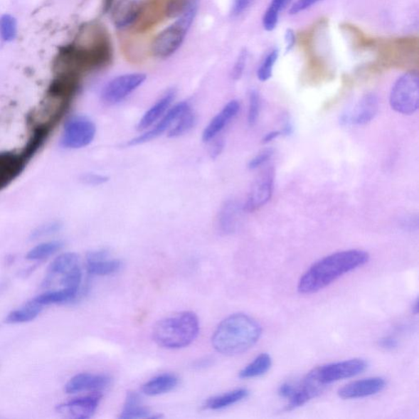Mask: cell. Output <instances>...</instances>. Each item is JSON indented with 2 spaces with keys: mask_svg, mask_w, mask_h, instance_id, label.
Listing matches in <instances>:
<instances>
[{
  "mask_svg": "<svg viewBox=\"0 0 419 419\" xmlns=\"http://www.w3.org/2000/svg\"><path fill=\"white\" fill-rule=\"evenodd\" d=\"M96 126L90 118L73 115L64 123L60 144L67 149H80L89 146L96 135Z\"/></svg>",
  "mask_w": 419,
  "mask_h": 419,
  "instance_id": "ba28073f",
  "label": "cell"
},
{
  "mask_svg": "<svg viewBox=\"0 0 419 419\" xmlns=\"http://www.w3.org/2000/svg\"><path fill=\"white\" fill-rule=\"evenodd\" d=\"M260 111V97L258 90H252L249 95L248 123L253 127L258 122Z\"/></svg>",
  "mask_w": 419,
  "mask_h": 419,
  "instance_id": "e575fe53",
  "label": "cell"
},
{
  "mask_svg": "<svg viewBox=\"0 0 419 419\" xmlns=\"http://www.w3.org/2000/svg\"><path fill=\"white\" fill-rule=\"evenodd\" d=\"M240 108V102L238 100L228 102L205 128L203 133V142H209L214 139L227 127V124L237 117Z\"/></svg>",
  "mask_w": 419,
  "mask_h": 419,
  "instance_id": "d6986e66",
  "label": "cell"
},
{
  "mask_svg": "<svg viewBox=\"0 0 419 419\" xmlns=\"http://www.w3.org/2000/svg\"><path fill=\"white\" fill-rule=\"evenodd\" d=\"M80 265L79 255L74 253H66L59 255L48 266L47 275L43 285H51L58 277L67 274L68 272Z\"/></svg>",
  "mask_w": 419,
  "mask_h": 419,
  "instance_id": "ffe728a7",
  "label": "cell"
},
{
  "mask_svg": "<svg viewBox=\"0 0 419 419\" xmlns=\"http://www.w3.org/2000/svg\"><path fill=\"white\" fill-rule=\"evenodd\" d=\"M368 362L364 359L355 358L351 360L324 364L314 368L308 373L321 386H325L339 382L340 380L351 378L366 371Z\"/></svg>",
  "mask_w": 419,
  "mask_h": 419,
  "instance_id": "52a82bcc",
  "label": "cell"
},
{
  "mask_svg": "<svg viewBox=\"0 0 419 419\" xmlns=\"http://www.w3.org/2000/svg\"><path fill=\"white\" fill-rule=\"evenodd\" d=\"M294 389H295V386L288 383H282L280 386L279 390H277V393H279L282 398L288 399L293 393Z\"/></svg>",
  "mask_w": 419,
  "mask_h": 419,
  "instance_id": "ee69618b",
  "label": "cell"
},
{
  "mask_svg": "<svg viewBox=\"0 0 419 419\" xmlns=\"http://www.w3.org/2000/svg\"><path fill=\"white\" fill-rule=\"evenodd\" d=\"M111 383V378L105 374L79 373L70 378L65 385L68 394H76L84 391H100L105 389Z\"/></svg>",
  "mask_w": 419,
  "mask_h": 419,
  "instance_id": "2e32d148",
  "label": "cell"
},
{
  "mask_svg": "<svg viewBox=\"0 0 419 419\" xmlns=\"http://www.w3.org/2000/svg\"><path fill=\"white\" fill-rule=\"evenodd\" d=\"M161 415L152 413L148 408L144 407L141 402L140 396L134 391L127 393L126 402L120 415L122 419L136 418H159Z\"/></svg>",
  "mask_w": 419,
  "mask_h": 419,
  "instance_id": "603a6c76",
  "label": "cell"
},
{
  "mask_svg": "<svg viewBox=\"0 0 419 419\" xmlns=\"http://www.w3.org/2000/svg\"><path fill=\"white\" fill-rule=\"evenodd\" d=\"M112 46L105 26L97 23L81 29L78 39L59 51L57 58L58 73L80 76L81 73L106 68L112 62Z\"/></svg>",
  "mask_w": 419,
  "mask_h": 419,
  "instance_id": "6da1fadb",
  "label": "cell"
},
{
  "mask_svg": "<svg viewBox=\"0 0 419 419\" xmlns=\"http://www.w3.org/2000/svg\"><path fill=\"white\" fill-rule=\"evenodd\" d=\"M285 40L286 43L285 52L286 53H290L296 45L297 39L295 32L292 29H287Z\"/></svg>",
  "mask_w": 419,
  "mask_h": 419,
  "instance_id": "7bdbcfd3",
  "label": "cell"
},
{
  "mask_svg": "<svg viewBox=\"0 0 419 419\" xmlns=\"http://www.w3.org/2000/svg\"><path fill=\"white\" fill-rule=\"evenodd\" d=\"M324 0H297L290 9V14L296 15L303 12V11L312 7L313 5L317 4L319 2H322Z\"/></svg>",
  "mask_w": 419,
  "mask_h": 419,
  "instance_id": "f35d334b",
  "label": "cell"
},
{
  "mask_svg": "<svg viewBox=\"0 0 419 419\" xmlns=\"http://www.w3.org/2000/svg\"><path fill=\"white\" fill-rule=\"evenodd\" d=\"M62 228L63 225L61 222H48L46 223V224H43L35 228V230L32 231L30 238L31 240H37V239L50 236L61 230Z\"/></svg>",
  "mask_w": 419,
  "mask_h": 419,
  "instance_id": "d590c367",
  "label": "cell"
},
{
  "mask_svg": "<svg viewBox=\"0 0 419 419\" xmlns=\"http://www.w3.org/2000/svg\"><path fill=\"white\" fill-rule=\"evenodd\" d=\"M179 384V378L175 374L163 373L147 382L142 386L144 394L149 396H160L170 393Z\"/></svg>",
  "mask_w": 419,
  "mask_h": 419,
  "instance_id": "cb8c5ba5",
  "label": "cell"
},
{
  "mask_svg": "<svg viewBox=\"0 0 419 419\" xmlns=\"http://www.w3.org/2000/svg\"><path fill=\"white\" fill-rule=\"evenodd\" d=\"M189 110H190V107L188 102L184 101L177 103L175 106L169 108L165 115L159 120V123L155 127L138 136V137L130 139L126 145L132 147L143 144L159 137V136L166 132L168 129H170L172 124L176 123L177 120L181 117L182 114Z\"/></svg>",
  "mask_w": 419,
  "mask_h": 419,
  "instance_id": "4fadbf2b",
  "label": "cell"
},
{
  "mask_svg": "<svg viewBox=\"0 0 419 419\" xmlns=\"http://www.w3.org/2000/svg\"><path fill=\"white\" fill-rule=\"evenodd\" d=\"M147 79L143 73H129L117 76L103 88L102 100L107 105H113L122 102L134 91L139 88Z\"/></svg>",
  "mask_w": 419,
  "mask_h": 419,
  "instance_id": "9c48e42d",
  "label": "cell"
},
{
  "mask_svg": "<svg viewBox=\"0 0 419 419\" xmlns=\"http://www.w3.org/2000/svg\"><path fill=\"white\" fill-rule=\"evenodd\" d=\"M102 397L100 391H96L90 396L63 403L56 407V411L65 418L88 419L95 415Z\"/></svg>",
  "mask_w": 419,
  "mask_h": 419,
  "instance_id": "8fae6325",
  "label": "cell"
},
{
  "mask_svg": "<svg viewBox=\"0 0 419 419\" xmlns=\"http://www.w3.org/2000/svg\"><path fill=\"white\" fill-rule=\"evenodd\" d=\"M199 0H167L165 16L168 18L177 19L195 5Z\"/></svg>",
  "mask_w": 419,
  "mask_h": 419,
  "instance_id": "d6a6232c",
  "label": "cell"
},
{
  "mask_svg": "<svg viewBox=\"0 0 419 419\" xmlns=\"http://www.w3.org/2000/svg\"><path fill=\"white\" fill-rule=\"evenodd\" d=\"M113 0H103L102 12L106 14L112 8Z\"/></svg>",
  "mask_w": 419,
  "mask_h": 419,
  "instance_id": "c3c4849f",
  "label": "cell"
},
{
  "mask_svg": "<svg viewBox=\"0 0 419 419\" xmlns=\"http://www.w3.org/2000/svg\"><path fill=\"white\" fill-rule=\"evenodd\" d=\"M122 266V261L110 258V252L105 249L95 250L86 255V270L90 275L107 276L116 274Z\"/></svg>",
  "mask_w": 419,
  "mask_h": 419,
  "instance_id": "9a60e30c",
  "label": "cell"
},
{
  "mask_svg": "<svg viewBox=\"0 0 419 419\" xmlns=\"http://www.w3.org/2000/svg\"><path fill=\"white\" fill-rule=\"evenodd\" d=\"M198 10V5H195L181 17L178 18L175 23L157 36L152 43V53L155 57L159 58L171 57L181 47L197 16Z\"/></svg>",
  "mask_w": 419,
  "mask_h": 419,
  "instance_id": "5b68a950",
  "label": "cell"
},
{
  "mask_svg": "<svg viewBox=\"0 0 419 419\" xmlns=\"http://www.w3.org/2000/svg\"><path fill=\"white\" fill-rule=\"evenodd\" d=\"M386 381L383 378H368L355 381L342 386L337 391V394L344 400L366 398V397L380 393L386 388Z\"/></svg>",
  "mask_w": 419,
  "mask_h": 419,
  "instance_id": "5bb4252c",
  "label": "cell"
},
{
  "mask_svg": "<svg viewBox=\"0 0 419 419\" xmlns=\"http://www.w3.org/2000/svg\"><path fill=\"white\" fill-rule=\"evenodd\" d=\"M412 312L415 315H417L419 312V300L418 297L416 298L415 302H413L412 304Z\"/></svg>",
  "mask_w": 419,
  "mask_h": 419,
  "instance_id": "681fc988",
  "label": "cell"
},
{
  "mask_svg": "<svg viewBox=\"0 0 419 419\" xmlns=\"http://www.w3.org/2000/svg\"><path fill=\"white\" fill-rule=\"evenodd\" d=\"M196 122H197V118H196L195 114L189 110L182 114L181 117L176 122L175 126L169 130V137L177 138L188 133L194 127Z\"/></svg>",
  "mask_w": 419,
  "mask_h": 419,
  "instance_id": "4dcf8cb0",
  "label": "cell"
},
{
  "mask_svg": "<svg viewBox=\"0 0 419 419\" xmlns=\"http://www.w3.org/2000/svg\"><path fill=\"white\" fill-rule=\"evenodd\" d=\"M370 255L363 250L335 253L314 262L299 280L297 291L303 295L317 293L341 277L366 265Z\"/></svg>",
  "mask_w": 419,
  "mask_h": 419,
  "instance_id": "7a4b0ae2",
  "label": "cell"
},
{
  "mask_svg": "<svg viewBox=\"0 0 419 419\" xmlns=\"http://www.w3.org/2000/svg\"><path fill=\"white\" fill-rule=\"evenodd\" d=\"M280 51L277 48H273L270 51L261 63L260 66L258 70V78L261 83H265L271 78L273 75V69L275 64L277 62V58H279Z\"/></svg>",
  "mask_w": 419,
  "mask_h": 419,
  "instance_id": "836d02e7",
  "label": "cell"
},
{
  "mask_svg": "<svg viewBox=\"0 0 419 419\" xmlns=\"http://www.w3.org/2000/svg\"><path fill=\"white\" fill-rule=\"evenodd\" d=\"M200 323L197 314L185 312L163 319L152 331L156 344L166 349H181L197 339Z\"/></svg>",
  "mask_w": 419,
  "mask_h": 419,
  "instance_id": "277c9868",
  "label": "cell"
},
{
  "mask_svg": "<svg viewBox=\"0 0 419 419\" xmlns=\"http://www.w3.org/2000/svg\"><path fill=\"white\" fill-rule=\"evenodd\" d=\"M275 188V170L270 167L258 178L253 185L243 211L253 212L267 204L273 196Z\"/></svg>",
  "mask_w": 419,
  "mask_h": 419,
  "instance_id": "30bf717a",
  "label": "cell"
},
{
  "mask_svg": "<svg viewBox=\"0 0 419 419\" xmlns=\"http://www.w3.org/2000/svg\"><path fill=\"white\" fill-rule=\"evenodd\" d=\"M108 181H110V178L107 176L95 173H87L81 176V181L85 184L92 185V186H97V185L105 184Z\"/></svg>",
  "mask_w": 419,
  "mask_h": 419,
  "instance_id": "ab89813d",
  "label": "cell"
},
{
  "mask_svg": "<svg viewBox=\"0 0 419 419\" xmlns=\"http://www.w3.org/2000/svg\"><path fill=\"white\" fill-rule=\"evenodd\" d=\"M241 205L235 200H228L222 205L218 216L220 230L226 235L235 233L240 221Z\"/></svg>",
  "mask_w": 419,
  "mask_h": 419,
  "instance_id": "7402d4cb",
  "label": "cell"
},
{
  "mask_svg": "<svg viewBox=\"0 0 419 419\" xmlns=\"http://www.w3.org/2000/svg\"><path fill=\"white\" fill-rule=\"evenodd\" d=\"M253 0H233L231 9V16L233 18L238 17L251 7Z\"/></svg>",
  "mask_w": 419,
  "mask_h": 419,
  "instance_id": "60d3db41",
  "label": "cell"
},
{
  "mask_svg": "<svg viewBox=\"0 0 419 419\" xmlns=\"http://www.w3.org/2000/svg\"><path fill=\"white\" fill-rule=\"evenodd\" d=\"M176 97V90H168L159 101H157L148 111L144 113L138 124L139 130H144L152 126L165 115Z\"/></svg>",
  "mask_w": 419,
  "mask_h": 419,
  "instance_id": "44dd1931",
  "label": "cell"
},
{
  "mask_svg": "<svg viewBox=\"0 0 419 419\" xmlns=\"http://www.w3.org/2000/svg\"><path fill=\"white\" fill-rule=\"evenodd\" d=\"M324 386L319 384L309 373L302 381L300 385L296 386L293 393L288 398V404L285 406L286 411H291L306 405L310 400L315 398L322 393Z\"/></svg>",
  "mask_w": 419,
  "mask_h": 419,
  "instance_id": "ac0fdd59",
  "label": "cell"
},
{
  "mask_svg": "<svg viewBox=\"0 0 419 419\" xmlns=\"http://www.w3.org/2000/svg\"><path fill=\"white\" fill-rule=\"evenodd\" d=\"M142 6L141 0H119L112 12L113 25L118 29L134 25L139 20Z\"/></svg>",
  "mask_w": 419,
  "mask_h": 419,
  "instance_id": "e0dca14e",
  "label": "cell"
},
{
  "mask_svg": "<svg viewBox=\"0 0 419 419\" xmlns=\"http://www.w3.org/2000/svg\"><path fill=\"white\" fill-rule=\"evenodd\" d=\"M261 335L262 327L257 320L246 314H233L218 325L212 336V346L222 355H239L257 344Z\"/></svg>",
  "mask_w": 419,
  "mask_h": 419,
  "instance_id": "3957f363",
  "label": "cell"
},
{
  "mask_svg": "<svg viewBox=\"0 0 419 419\" xmlns=\"http://www.w3.org/2000/svg\"><path fill=\"white\" fill-rule=\"evenodd\" d=\"M249 394V391L246 388L235 389L225 394L211 397L205 402L203 407L204 409L210 410L226 409L246 399Z\"/></svg>",
  "mask_w": 419,
  "mask_h": 419,
  "instance_id": "d4e9b609",
  "label": "cell"
},
{
  "mask_svg": "<svg viewBox=\"0 0 419 419\" xmlns=\"http://www.w3.org/2000/svg\"><path fill=\"white\" fill-rule=\"evenodd\" d=\"M64 247L62 241H51L38 244L37 246L32 248L26 258L29 260H42L51 258V255L56 254Z\"/></svg>",
  "mask_w": 419,
  "mask_h": 419,
  "instance_id": "f1b7e54d",
  "label": "cell"
},
{
  "mask_svg": "<svg viewBox=\"0 0 419 419\" xmlns=\"http://www.w3.org/2000/svg\"><path fill=\"white\" fill-rule=\"evenodd\" d=\"M41 304L37 303L34 299L26 302L23 307L11 312L5 318L4 322L9 324H18L33 321L42 312Z\"/></svg>",
  "mask_w": 419,
  "mask_h": 419,
  "instance_id": "484cf974",
  "label": "cell"
},
{
  "mask_svg": "<svg viewBox=\"0 0 419 419\" xmlns=\"http://www.w3.org/2000/svg\"><path fill=\"white\" fill-rule=\"evenodd\" d=\"M290 1V0H272L263 18V26L265 31H272L276 28L279 23L280 13Z\"/></svg>",
  "mask_w": 419,
  "mask_h": 419,
  "instance_id": "f546056e",
  "label": "cell"
},
{
  "mask_svg": "<svg viewBox=\"0 0 419 419\" xmlns=\"http://www.w3.org/2000/svg\"><path fill=\"white\" fill-rule=\"evenodd\" d=\"M76 296L73 292L61 288V290H58L43 292L41 295L36 297L34 300L41 304L42 307H45L73 302Z\"/></svg>",
  "mask_w": 419,
  "mask_h": 419,
  "instance_id": "83f0119b",
  "label": "cell"
},
{
  "mask_svg": "<svg viewBox=\"0 0 419 419\" xmlns=\"http://www.w3.org/2000/svg\"><path fill=\"white\" fill-rule=\"evenodd\" d=\"M281 133L282 135H291L293 133L292 124L290 122H286L284 127H282V129L281 130Z\"/></svg>",
  "mask_w": 419,
  "mask_h": 419,
  "instance_id": "7dc6e473",
  "label": "cell"
},
{
  "mask_svg": "<svg viewBox=\"0 0 419 419\" xmlns=\"http://www.w3.org/2000/svg\"><path fill=\"white\" fill-rule=\"evenodd\" d=\"M390 105L397 113L413 115L419 107V76L409 72L397 79L390 94Z\"/></svg>",
  "mask_w": 419,
  "mask_h": 419,
  "instance_id": "8992f818",
  "label": "cell"
},
{
  "mask_svg": "<svg viewBox=\"0 0 419 419\" xmlns=\"http://www.w3.org/2000/svg\"><path fill=\"white\" fill-rule=\"evenodd\" d=\"M18 36V21L11 14L0 16V39L5 43L13 42Z\"/></svg>",
  "mask_w": 419,
  "mask_h": 419,
  "instance_id": "1f68e13d",
  "label": "cell"
},
{
  "mask_svg": "<svg viewBox=\"0 0 419 419\" xmlns=\"http://www.w3.org/2000/svg\"><path fill=\"white\" fill-rule=\"evenodd\" d=\"M379 110V100L373 92H368L361 97L354 110L344 114L340 118V123L344 126L355 124V126H364L371 122L377 116Z\"/></svg>",
  "mask_w": 419,
  "mask_h": 419,
  "instance_id": "7c38bea8",
  "label": "cell"
},
{
  "mask_svg": "<svg viewBox=\"0 0 419 419\" xmlns=\"http://www.w3.org/2000/svg\"><path fill=\"white\" fill-rule=\"evenodd\" d=\"M274 155V150L272 149H265L261 151L260 154L254 157L253 159L248 163V168L250 170H255L264 166L266 162L270 160L271 157Z\"/></svg>",
  "mask_w": 419,
  "mask_h": 419,
  "instance_id": "8d00e7d4",
  "label": "cell"
},
{
  "mask_svg": "<svg viewBox=\"0 0 419 419\" xmlns=\"http://www.w3.org/2000/svg\"><path fill=\"white\" fill-rule=\"evenodd\" d=\"M225 144L224 141L223 140H217L216 142L211 145L210 149V155L211 156L212 159H216L217 157L221 155L223 149H224Z\"/></svg>",
  "mask_w": 419,
  "mask_h": 419,
  "instance_id": "f6af8a7d",
  "label": "cell"
},
{
  "mask_svg": "<svg viewBox=\"0 0 419 419\" xmlns=\"http://www.w3.org/2000/svg\"><path fill=\"white\" fill-rule=\"evenodd\" d=\"M272 366V358L267 353H261L243 368L238 373L241 379H250L262 376Z\"/></svg>",
  "mask_w": 419,
  "mask_h": 419,
  "instance_id": "4316f807",
  "label": "cell"
},
{
  "mask_svg": "<svg viewBox=\"0 0 419 419\" xmlns=\"http://www.w3.org/2000/svg\"><path fill=\"white\" fill-rule=\"evenodd\" d=\"M248 60V52L246 50H243L240 54H239L237 61L235 64L232 70V78L235 80H240L245 68H246Z\"/></svg>",
  "mask_w": 419,
  "mask_h": 419,
  "instance_id": "74e56055",
  "label": "cell"
},
{
  "mask_svg": "<svg viewBox=\"0 0 419 419\" xmlns=\"http://www.w3.org/2000/svg\"><path fill=\"white\" fill-rule=\"evenodd\" d=\"M378 345L385 350H394L398 346V341L391 336H386L378 341Z\"/></svg>",
  "mask_w": 419,
  "mask_h": 419,
  "instance_id": "b9f144b4",
  "label": "cell"
},
{
  "mask_svg": "<svg viewBox=\"0 0 419 419\" xmlns=\"http://www.w3.org/2000/svg\"><path fill=\"white\" fill-rule=\"evenodd\" d=\"M281 135V130H273V132H270L264 136L262 143L265 144H269L272 142V141L279 138Z\"/></svg>",
  "mask_w": 419,
  "mask_h": 419,
  "instance_id": "bcb514c9",
  "label": "cell"
}]
</instances>
